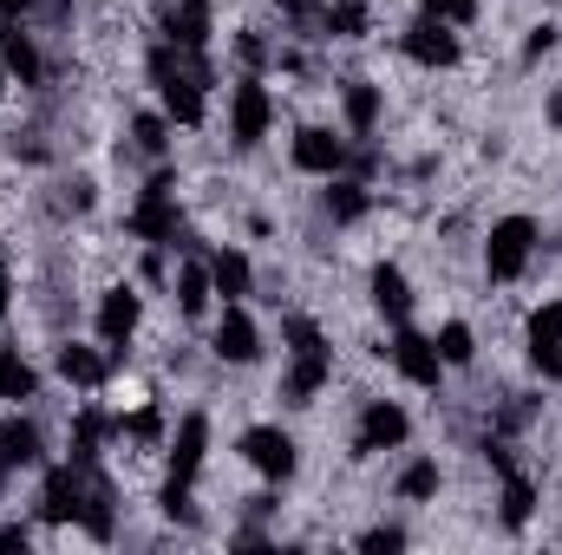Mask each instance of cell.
Returning <instances> with one entry per match:
<instances>
[{
	"label": "cell",
	"mask_w": 562,
	"mask_h": 555,
	"mask_svg": "<svg viewBox=\"0 0 562 555\" xmlns=\"http://www.w3.org/2000/svg\"><path fill=\"white\" fill-rule=\"evenodd\" d=\"M413 438V418L400 412L393 399H367L360 431H353V457H373V451H400Z\"/></svg>",
	"instance_id": "cell-7"
},
{
	"label": "cell",
	"mask_w": 562,
	"mask_h": 555,
	"mask_svg": "<svg viewBox=\"0 0 562 555\" xmlns=\"http://www.w3.org/2000/svg\"><path fill=\"white\" fill-rule=\"evenodd\" d=\"M0 59H7V72H13L20 86H40V79H46L40 46H33V33H26L20 20H0Z\"/></svg>",
	"instance_id": "cell-18"
},
{
	"label": "cell",
	"mask_w": 562,
	"mask_h": 555,
	"mask_svg": "<svg viewBox=\"0 0 562 555\" xmlns=\"http://www.w3.org/2000/svg\"><path fill=\"white\" fill-rule=\"evenodd\" d=\"M150 86L164 99V112L177 125H203V86H210V59L203 53H183L170 39L150 46Z\"/></svg>",
	"instance_id": "cell-1"
},
{
	"label": "cell",
	"mask_w": 562,
	"mask_h": 555,
	"mask_svg": "<svg viewBox=\"0 0 562 555\" xmlns=\"http://www.w3.org/2000/svg\"><path fill=\"white\" fill-rule=\"evenodd\" d=\"M347 138H334V132H321V125H301L294 132V170H307V177H340L347 170Z\"/></svg>",
	"instance_id": "cell-12"
},
{
	"label": "cell",
	"mask_w": 562,
	"mask_h": 555,
	"mask_svg": "<svg viewBox=\"0 0 562 555\" xmlns=\"http://www.w3.org/2000/svg\"><path fill=\"white\" fill-rule=\"evenodd\" d=\"M40 457H46L40 424H33V418H7V424H0V464H7V471H26V464H40Z\"/></svg>",
	"instance_id": "cell-21"
},
{
	"label": "cell",
	"mask_w": 562,
	"mask_h": 555,
	"mask_svg": "<svg viewBox=\"0 0 562 555\" xmlns=\"http://www.w3.org/2000/svg\"><path fill=\"white\" fill-rule=\"evenodd\" d=\"M393 366H400V380H413L425 393H438V380H445V360H438V340L431 333H413L406 320H400V333H393Z\"/></svg>",
	"instance_id": "cell-8"
},
{
	"label": "cell",
	"mask_w": 562,
	"mask_h": 555,
	"mask_svg": "<svg viewBox=\"0 0 562 555\" xmlns=\"http://www.w3.org/2000/svg\"><path fill=\"white\" fill-rule=\"evenodd\" d=\"M216 360H229V366L262 360V333H256V320H249V307H243V301H229V307H223V320H216Z\"/></svg>",
	"instance_id": "cell-13"
},
{
	"label": "cell",
	"mask_w": 562,
	"mask_h": 555,
	"mask_svg": "<svg viewBox=\"0 0 562 555\" xmlns=\"http://www.w3.org/2000/svg\"><path fill=\"white\" fill-rule=\"evenodd\" d=\"M269 125H276V99H269V86L256 72H243L236 92H229V138L243 144V150H256V144L269 138Z\"/></svg>",
	"instance_id": "cell-5"
},
{
	"label": "cell",
	"mask_w": 562,
	"mask_h": 555,
	"mask_svg": "<svg viewBox=\"0 0 562 555\" xmlns=\"http://www.w3.org/2000/svg\"><path fill=\"white\" fill-rule=\"evenodd\" d=\"M0 484H7V464H0Z\"/></svg>",
	"instance_id": "cell-45"
},
{
	"label": "cell",
	"mask_w": 562,
	"mask_h": 555,
	"mask_svg": "<svg viewBox=\"0 0 562 555\" xmlns=\"http://www.w3.org/2000/svg\"><path fill=\"white\" fill-rule=\"evenodd\" d=\"M119 431V418H105V412H79V424H72V464H92L99 457V444Z\"/></svg>",
	"instance_id": "cell-28"
},
{
	"label": "cell",
	"mask_w": 562,
	"mask_h": 555,
	"mask_svg": "<svg viewBox=\"0 0 562 555\" xmlns=\"http://www.w3.org/2000/svg\"><path fill=\"white\" fill-rule=\"evenodd\" d=\"M524 347H530V366L543 380H562V301H543L524 327Z\"/></svg>",
	"instance_id": "cell-11"
},
{
	"label": "cell",
	"mask_w": 562,
	"mask_h": 555,
	"mask_svg": "<svg viewBox=\"0 0 562 555\" xmlns=\"http://www.w3.org/2000/svg\"><path fill=\"white\" fill-rule=\"evenodd\" d=\"M367 287H373V307L400 327L406 314H413V281H406V269H393V262H380L373 275H367Z\"/></svg>",
	"instance_id": "cell-20"
},
{
	"label": "cell",
	"mask_w": 562,
	"mask_h": 555,
	"mask_svg": "<svg viewBox=\"0 0 562 555\" xmlns=\"http://www.w3.org/2000/svg\"><path fill=\"white\" fill-rule=\"evenodd\" d=\"M7 79H13V72H7V59H0V92H7Z\"/></svg>",
	"instance_id": "cell-44"
},
{
	"label": "cell",
	"mask_w": 562,
	"mask_h": 555,
	"mask_svg": "<svg viewBox=\"0 0 562 555\" xmlns=\"http://www.w3.org/2000/svg\"><path fill=\"white\" fill-rule=\"evenodd\" d=\"M340 112H347V132H353V138H373V132H380V112H386V99H380V86H367V79H347V92H340Z\"/></svg>",
	"instance_id": "cell-19"
},
{
	"label": "cell",
	"mask_w": 562,
	"mask_h": 555,
	"mask_svg": "<svg viewBox=\"0 0 562 555\" xmlns=\"http://www.w3.org/2000/svg\"><path fill=\"white\" fill-rule=\"evenodd\" d=\"M321 209H327L334 223H360V216L373 209V196H367V183H353V177H327V196H321Z\"/></svg>",
	"instance_id": "cell-22"
},
{
	"label": "cell",
	"mask_w": 562,
	"mask_h": 555,
	"mask_svg": "<svg viewBox=\"0 0 562 555\" xmlns=\"http://www.w3.org/2000/svg\"><path fill=\"white\" fill-rule=\"evenodd\" d=\"M157 510H164L170 523H196V503H190V484H177V477H170V484L157 490Z\"/></svg>",
	"instance_id": "cell-32"
},
{
	"label": "cell",
	"mask_w": 562,
	"mask_h": 555,
	"mask_svg": "<svg viewBox=\"0 0 562 555\" xmlns=\"http://www.w3.org/2000/svg\"><path fill=\"white\" fill-rule=\"evenodd\" d=\"M86 510V464H53L40 484V523H79Z\"/></svg>",
	"instance_id": "cell-9"
},
{
	"label": "cell",
	"mask_w": 562,
	"mask_h": 555,
	"mask_svg": "<svg viewBox=\"0 0 562 555\" xmlns=\"http://www.w3.org/2000/svg\"><path fill=\"white\" fill-rule=\"evenodd\" d=\"M105 373H112V360L105 353H92V347H59V380L66 386H105Z\"/></svg>",
	"instance_id": "cell-23"
},
{
	"label": "cell",
	"mask_w": 562,
	"mask_h": 555,
	"mask_svg": "<svg viewBox=\"0 0 562 555\" xmlns=\"http://www.w3.org/2000/svg\"><path fill=\"white\" fill-rule=\"evenodd\" d=\"M400 497H406V503H425V497H438V464H431V457H413V464L400 471Z\"/></svg>",
	"instance_id": "cell-31"
},
{
	"label": "cell",
	"mask_w": 562,
	"mask_h": 555,
	"mask_svg": "<svg viewBox=\"0 0 562 555\" xmlns=\"http://www.w3.org/2000/svg\"><path fill=\"white\" fill-rule=\"evenodd\" d=\"M177 229H183V216H177V177H170V170H157V177L144 183L138 209H132V236L150 242V249H170V242H177Z\"/></svg>",
	"instance_id": "cell-3"
},
{
	"label": "cell",
	"mask_w": 562,
	"mask_h": 555,
	"mask_svg": "<svg viewBox=\"0 0 562 555\" xmlns=\"http://www.w3.org/2000/svg\"><path fill=\"white\" fill-rule=\"evenodd\" d=\"M210 33H216L210 0H170V7H164V39H170V46L203 53V46H210Z\"/></svg>",
	"instance_id": "cell-15"
},
{
	"label": "cell",
	"mask_w": 562,
	"mask_h": 555,
	"mask_svg": "<svg viewBox=\"0 0 562 555\" xmlns=\"http://www.w3.org/2000/svg\"><path fill=\"white\" fill-rule=\"evenodd\" d=\"M236 53H243V59H249V66H262V59H269V46H262V39H256V33H243V39H236Z\"/></svg>",
	"instance_id": "cell-39"
},
{
	"label": "cell",
	"mask_w": 562,
	"mask_h": 555,
	"mask_svg": "<svg viewBox=\"0 0 562 555\" xmlns=\"http://www.w3.org/2000/svg\"><path fill=\"white\" fill-rule=\"evenodd\" d=\"M119 438H138V444H157L164 438V412H132V418H119Z\"/></svg>",
	"instance_id": "cell-33"
},
{
	"label": "cell",
	"mask_w": 562,
	"mask_h": 555,
	"mask_svg": "<svg viewBox=\"0 0 562 555\" xmlns=\"http://www.w3.org/2000/svg\"><path fill=\"white\" fill-rule=\"evenodd\" d=\"M0 550H26V523H0Z\"/></svg>",
	"instance_id": "cell-40"
},
{
	"label": "cell",
	"mask_w": 562,
	"mask_h": 555,
	"mask_svg": "<svg viewBox=\"0 0 562 555\" xmlns=\"http://www.w3.org/2000/svg\"><path fill=\"white\" fill-rule=\"evenodd\" d=\"M210 281H216V294H223V301H243V294L256 287V269H249V256H243V249H223V256H210Z\"/></svg>",
	"instance_id": "cell-24"
},
{
	"label": "cell",
	"mask_w": 562,
	"mask_h": 555,
	"mask_svg": "<svg viewBox=\"0 0 562 555\" xmlns=\"http://www.w3.org/2000/svg\"><path fill=\"white\" fill-rule=\"evenodd\" d=\"M203 451H210V418L190 412L183 424H177V438H170V477H177V484H196Z\"/></svg>",
	"instance_id": "cell-17"
},
{
	"label": "cell",
	"mask_w": 562,
	"mask_h": 555,
	"mask_svg": "<svg viewBox=\"0 0 562 555\" xmlns=\"http://www.w3.org/2000/svg\"><path fill=\"white\" fill-rule=\"evenodd\" d=\"M425 13H438V20H451V26H464V20L477 13V0H425Z\"/></svg>",
	"instance_id": "cell-37"
},
{
	"label": "cell",
	"mask_w": 562,
	"mask_h": 555,
	"mask_svg": "<svg viewBox=\"0 0 562 555\" xmlns=\"http://www.w3.org/2000/svg\"><path fill=\"white\" fill-rule=\"evenodd\" d=\"M13 307V275H7V262H0V314Z\"/></svg>",
	"instance_id": "cell-42"
},
{
	"label": "cell",
	"mask_w": 562,
	"mask_h": 555,
	"mask_svg": "<svg viewBox=\"0 0 562 555\" xmlns=\"http://www.w3.org/2000/svg\"><path fill=\"white\" fill-rule=\"evenodd\" d=\"M79 523H86V536H99V543L119 536V490H112V477H99L92 464H86V510H79Z\"/></svg>",
	"instance_id": "cell-16"
},
{
	"label": "cell",
	"mask_w": 562,
	"mask_h": 555,
	"mask_svg": "<svg viewBox=\"0 0 562 555\" xmlns=\"http://www.w3.org/2000/svg\"><path fill=\"white\" fill-rule=\"evenodd\" d=\"M138 314H144V301L132 287H105V294H99V340H105L112 353H125L132 333H138Z\"/></svg>",
	"instance_id": "cell-14"
},
{
	"label": "cell",
	"mask_w": 562,
	"mask_h": 555,
	"mask_svg": "<svg viewBox=\"0 0 562 555\" xmlns=\"http://www.w3.org/2000/svg\"><path fill=\"white\" fill-rule=\"evenodd\" d=\"M210 294H216L210 269H196V262H190V269H177V307H183V314H203V307H210Z\"/></svg>",
	"instance_id": "cell-29"
},
{
	"label": "cell",
	"mask_w": 562,
	"mask_h": 555,
	"mask_svg": "<svg viewBox=\"0 0 562 555\" xmlns=\"http://www.w3.org/2000/svg\"><path fill=\"white\" fill-rule=\"evenodd\" d=\"M530 510H537V484L524 477V471H504V530H524L530 523Z\"/></svg>",
	"instance_id": "cell-26"
},
{
	"label": "cell",
	"mask_w": 562,
	"mask_h": 555,
	"mask_svg": "<svg viewBox=\"0 0 562 555\" xmlns=\"http://www.w3.org/2000/svg\"><path fill=\"white\" fill-rule=\"evenodd\" d=\"M243 457H249L269 484H288L294 464H301V457H294V438H288L281 424H249V431H243Z\"/></svg>",
	"instance_id": "cell-10"
},
{
	"label": "cell",
	"mask_w": 562,
	"mask_h": 555,
	"mask_svg": "<svg viewBox=\"0 0 562 555\" xmlns=\"http://www.w3.org/2000/svg\"><path fill=\"white\" fill-rule=\"evenodd\" d=\"M530 256H537V223L530 216H504V223H491V236H484V275L491 281H517L530 269Z\"/></svg>",
	"instance_id": "cell-4"
},
{
	"label": "cell",
	"mask_w": 562,
	"mask_h": 555,
	"mask_svg": "<svg viewBox=\"0 0 562 555\" xmlns=\"http://www.w3.org/2000/svg\"><path fill=\"white\" fill-rule=\"evenodd\" d=\"M367 26H373L367 0H327V7H321V33H327V39H360Z\"/></svg>",
	"instance_id": "cell-25"
},
{
	"label": "cell",
	"mask_w": 562,
	"mask_h": 555,
	"mask_svg": "<svg viewBox=\"0 0 562 555\" xmlns=\"http://www.w3.org/2000/svg\"><path fill=\"white\" fill-rule=\"evenodd\" d=\"M281 340H288V373H281V399L288 406H314V393L334 380V353L321 340V327L307 314H288L281 320Z\"/></svg>",
	"instance_id": "cell-2"
},
{
	"label": "cell",
	"mask_w": 562,
	"mask_h": 555,
	"mask_svg": "<svg viewBox=\"0 0 562 555\" xmlns=\"http://www.w3.org/2000/svg\"><path fill=\"white\" fill-rule=\"evenodd\" d=\"M360 550H367V555H393V550H406V530L380 523V530H367V536H360Z\"/></svg>",
	"instance_id": "cell-34"
},
{
	"label": "cell",
	"mask_w": 562,
	"mask_h": 555,
	"mask_svg": "<svg viewBox=\"0 0 562 555\" xmlns=\"http://www.w3.org/2000/svg\"><path fill=\"white\" fill-rule=\"evenodd\" d=\"M431 340H438V360H445V366H471V353H477V340H471L464 320H445Z\"/></svg>",
	"instance_id": "cell-30"
},
{
	"label": "cell",
	"mask_w": 562,
	"mask_h": 555,
	"mask_svg": "<svg viewBox=\"0 0 562 555\" xmlns=\"http://www.w3.org/2000/svg\"><path fill=\"white\" fill-rule=\"evenodd\" d=\"M557 26H550V20H543V26H537V33H530V39H524V66H537V59H543V53H557Z\"/></svg>",
	"instance_id": "cell-36"
},
{
	"label": "cell",
	"mask_w": 562,
	"mask_h": 555,
	"mask_svg": "<svg viewBox=\"0 0 562 555\" xmlns=\"http://www.w3.org/2000/svg\"><path fill=\"white\" fill-rule=\"evenodd\" d=\"M26 7H33V0H0V20H20Z\"/></svg>",
	"instance_id": "cell-43"
},
{
	"label": "cell",
	"mask_w": 562,
	"mask_h": 555,
	"mask_svg": "<svg viewBox=\"0 0 562 555\" xmlns=\"http://www.w3.org/2000/svg\"><path fill=\"white\" fill-rule=\"evenodd\" d=\"M132 144H138L144 157H164V118H138V125H132Z\"/></svg>",
	"instance_id": "cell-35"
},
{
	"label": "cell",
	"mask_w": 562,
	"mask_h": 555,
	"mask_svg": "<svg viewBox=\"0 0 562 555\" xmlns=\"http://www.w3.org/2000/svg\"><path fill=\"white\" fill-rule=\"evenodd\" d=\"M406 59L413 66H425V72H451L458 59H464V39L451 33V20H438V13H419L413 26H406Z\"/></svg>",
	"instance_id": "cell-6"
},
{
	"label": "cell",
	"mask_w": 562,
	"mask_h": 555,
	"mask_svg": "<svg viewBox=\"0 0 562 555\" xmlns=\"http://www.w3.org/2000/svg\"><path fill=\"white\" fill-rule=\"evenodd\" d=\"M33 393H40L33 366L20 360V347H7V340H0V399H13V406H20V399H33Z\"/></svg>",
	"instance_id": "cell-27"
},
{
	"label": "cell",
	"mask_w": 562,
	"mask_h": 555,
	"mask_svg": "<svg viewBox=\"0 0 562 555\" xmlns=\"http://www.w3.org/2000/svg\"><path fill=\"white\" fill-rule=\"evenodd\" d=\"M13 157H33V163H40V157H46L40 132H13Z\"/></svg>",
	"instance_id": "cell-38"
},
{
	"label": "cell",
	"mask_w": 562,
	"mask_h": 555,
	"mask_svg": "<svg viewBox=\"0 0 562 555\" xmlns=\"http://www.w3.org/2000/svg\"><path fill=\"white\" fill-rule=\"evenodd\" d=\"M543 118H550V125H557V132H562V86H557V92H550V105H543Z\"/></svg>",
	"instance_id": "cell-41"
}]
</instances>
